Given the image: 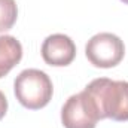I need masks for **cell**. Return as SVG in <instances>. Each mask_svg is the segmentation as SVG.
I'll use <instances>...</instances> for the list:
<instances>
[{
  "mask_svg": "<svg viewBox=\"0 0 128 128\" xmlns=\"http://www.w3.org/2000/svg\"><path fill=\"white\" fill-rule=\"evenodd\" d=\"M18 18V6L15 0H0V33L14 27Z\"/></svg>",
  "mask_w": 128,
  "mask_h": 128,
  "instance_id": "obj_7",
  "label": "cell"
},
{
  "mask_svg": "<svg viewBox=\"0 0 128 128\" xmlns=\"http://www.w3.org/2000/svg\"><path fill=\"white\" fill-rule=\"evenodd\" d=\"M6 112H8V98H6V96L0 91V121L4 118Z\"/></svg>",
  "mask_w": 128,
  "mask_h": 128,
  "instance_id": "obj_8",
  "label": "cell"
},
{
  "mask_svg": "<svg viewBox=\"0 0 128 128\" xmlns=\"http://www.w3.org/2000/svg\"><path fill=\"white\" fill-rule=\"evenodd\" d=\"M14 92L26 109L39 110L51 101L54 86L45 72L39 68H27L15 78Z\"/></svg>",
  "mask_w": 128,
  "mask_h": 128,
  "instance_id": "obj_2",
  "label": "cell"
},
{
  "mask_svg": "<svg viewBox=\"0 0 128 128\" xmlns=\"http://www.w3.org/2000/svg\"><path fill=\"white\" fill-rule=\"evenodd\" d=\"M76 57L74 42L61 33L48 36L42 43V58L43 61L54 67H66Z\"/></svg>",
  "mask_w": 128,
  "mask_h": 128,
  "instance_id": "obj_5",
  "label": "cell"
},
{
  "mask_svg": "<svg viewBox=\"0 0 128 128\" xmlns=\"http://www.w3.org/2000/svg\"><path fill=\"white\" fill-rule=\"evenodd\" d=\"M85 54L92 66L100 68H112L124 60L125 45L121 37L113 33H98L88 40Z\"/></svg>",
  "mask_w": 128,
  "mask_h": 128,
  "instance_id": "obj_4",
  "label": "cell"
},
{
  "mask_svg": "<svg viewBox=\"0 0 128 128\" xmlns=\"http://www.w3.org/2000/svg\"><path fill=\"white\" fill-rule=\"evenodd\" d=\"M94 97L100 118H110L118 122L128 121V82L98 78L85 86Z\"/></svg>",
  "mask_w": 128,
  "mask_h": 128,
  "instance_id": "obj_1",
  "label": "cell"
},
{
  "mask_svg": "<svg viewBox=\"0 0 128 128\" xmlns=\"http://www.w3.org/2000/svg\"><path fill=\"white\" fill-rule=\"evenodd\" d=\"M121 2H124V3H125V4H128V0H121Z\"/></svg>",
  "mask_w": 128,
  "mask_h": 128,
  "instance_id": "obj_9",
  "label": "cell"
},
{
  "mask_svg": "<svg viewBox=\"0 0 128 128\" xmlns=\"http://www.w3.org/2000/svg\"><path fill=\"white\" fill-rule=\"evenodd\" d=\"M100 119V110L96 100L85 90L68 97L61 109V122L64 128H96Z\"/></svg>",
  "mask_w": 128,
  "mask_h": 128,
  "instance_id": "obj_3",
  "label": "cell"
},
{
  "mask_svg": "<svg viewBox=\"0 0 128 128\" xmlns=\"http://www.w3.org/2000/svg\"><path fill=\"white\" fill-rule=\"evenodd\" d=\"M22 58V46L16 37L0 36V79L6 76Z\"/></svg>",
  "mask_w": 128,
  "mask_h": 128,
  "instance_id": "obj_6",
  "label": "cell"
}]
</instances>
